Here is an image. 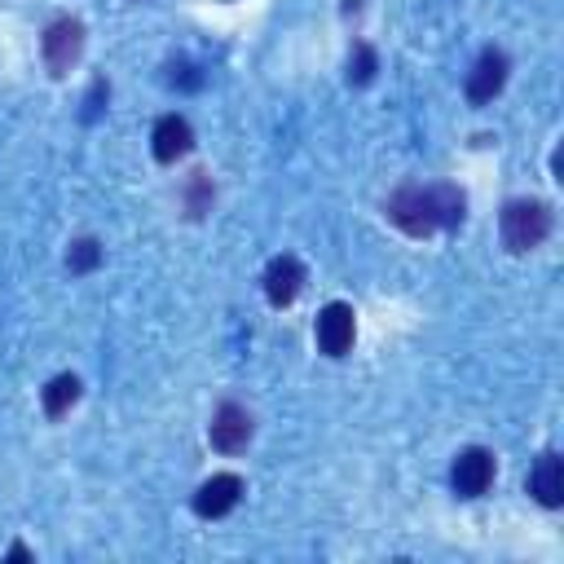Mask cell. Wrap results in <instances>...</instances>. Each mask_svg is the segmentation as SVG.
<instances>
[{"mask_svg":"<svg viewBox=\"0 0 564 564\" xmlns=\"http://www.w3.org/2000/svg\"><path fill=\"white\" fill-rule=\"evenodd\" d=\"M388 220L410 234V238H432L436 229H458L463 225V212H467V198L458 185H401L388 203H383Z\"/></svg>","mask_w":564,"mask_h":564,"instance_id":"obj_1","label":"cell"},{"mask_svg":"<svg viewBox=\"0 0 564 564\" xmlns=\"http://www.w3.org/2000/svg\"><path fill=\"white\" fill-rule=\"evenodd\" d=\"M498 225H502V247L516 251V256H524V251H533V247L546 242V234H551V207L538 203V198H511L502 207V220Z\"/></svg>","mask_w":564,"mask_h":564,"instance_id":"obj_2","label":"cell"},{"mask_svg":"<svg viewBox=\"0 0 564 564\" xmlns=\"http://www.w3.org/2000/svg\"><path fill=\"white\" fill-rule=\"evenodd\" d=\"M40 53H44L48 75H57V79H62V75L79 62V53H84V26H79L75 18H53V22L44 26Z\"/></svg>","mask_w":564,"mask_h":564,"instance_id":"obj_3","label":"cell"},{"mask_svg":"<svg viewBox=\"0 0 564 564\" xmlns=\"http://www.w3.org/2000/svg\"><path fill=\"white\" fill-rule=\"evenodd\" d=\"M251 432H256V423H251V414H247L238 401H220L216 414H212V423H207V441H212V449H220V454L247 449Z\"/></svg>","mask_w":564,"mask_h":564,"instance_id":"obj_4","label":"cell"},{"mask_svg":"<svg viewBox=\"0 0 564 564\" xmlns=\"http://www.w3.org/2000/svg\"><path fill=\"white\" fill-rule=\"evenodd\" d=\"M494 454L485 449V445H467L458 458H454V467H449V485H454V494L458 498H480L489 485H494Z\"/></svg>","mask_w":564,"mask_h":564,"instance_id":"obj_5","label":"cell"},{"mask_svg":"<svg viewBox=\"0 0 564 564\" xmlns=\"http://www.w3.org/2000/svg\"><path fill=\"white\" fill-rule=\"evenodd\" d=\"M352 335H357V317L344 300H330L322 313H317V348L326 357H344L352 348Z\"/></svg>","mask_w":564,"mask_h":564,"instance_id":"obj_6","label":"cell"},{"mask_svg":"<svg viewBox=\"0 0 564 564\" xmlns=\"http://www.w3.org/2000/svg\"><path fill=\"white\" fill-rule=\"evenodd\" d=\"M502 84H507V53L502 48H480V57H476V66L467 75V101L485 106V101H494L502 93Z\"/></svg>","mask_w":564,"mask_h":564,"instance_id":"obj_7","label":"cell"},{"mask_svg":"<svg viewBox=\"0 0 564 564\" xmlns=\"http://www.w3.org/2000/svg\"><path fill=\"white\" fill-rule=\"evenodd\" d=\"M238 498H242V480H238L234 471H216L212 480L198 485L194 511H198L203 520H220V516H229V511L238 507Z\"/></svg>","mask_w":564,"mask_h":564,"instance_id":"obj_8","label":"cell"},{"mask_svg":"<svg viewBox=\"0 0 564 564\" xmlns=\"http://www.w3.org/2000/svg\"><path fill=\"white\" fill-rule=\"evenodd\" d=\"M304 286V264L295 256H273L269 269H264V300L273 308H286Z\"/></svg>","mask_w":564,"mask_h":564,"instance_id":"obj_9","label":"cell"},{"mask_svg":"<svg viewBox=\"0 0 564 564\" xmlns=\"http://www.w3.org/2000/svg\"><path fill=\"white\" fill-rule=\"evenodd\" d=\"M189 145H194V132H189V123L181 115H163L154 123V132H150V150H154L159 163H176Z\"/></svg>","mask_w":564,"mask_h":564,"instance_id":"obj_10","label":"cell"},{"mask_svg":"<svg viewBox=\"0 0 564 564\" xmlns=\"http://www.w3.org/2000/svg\"><path fill=\"white\" fill-rule=\"evenodd\" d=\"M529 494L542 502V507H560L564 502V458L560 454H542L538 467L529 471Z\"/></svg>","mask_w":564,"mask_h":564,"instance_id":"obj_11","label":"cell"},{"mask_svg":"<svg viewBox=\"0 0 564 564\" xmlns=\"http://www.w3.org/2000/svg\"><path fill=\"white\" fill-rule=\"evenodd\" d=\"M40 401H44V414H48V419H62V414L79 401V379H75V375H53V379L44 383Z\"/></svg>","mask_w":564,"mask_h":564,"instance_id":"obj_12","label":"cell"},{"mask_svg":"<svg viewBox=\"0 0 564 564\" xmlns=\"http://www.w3.org/2000/svg\"><path fill=\"white\" fill-rule=\"evenodd\" d=\"M101 264V242L97 238H75L66 251V269L70 273H93Z\"/></svg>","mask_w":564,"mask_h":564,"instance_id":"obj_13","label":"cell"},{"mask_svg":"<svg viewBox=\"0 0 564 564\" xmlns=\"http://www.w3.org/2000/svg\"><path fill=\"white\" fill-rule=\"evenodd\" d=\"M207 207H212V176H207V172H189V185H185V212L198 220Z\"/></svg>","mask_w":564,"mask_h":564,"instance_id":"obj_14","label":"cell"},{"mask_svg":"<svg viewBox=\"0 0 564 564\" xmlns=\"http://www.w3.org/2000/svg\"><path fill=\"white\" fill-rule=\"evenodd\" d=\"M375 66H379L375 48H370V44H352V57H348V79H352V84H370V79H375Z\"/></svg>","mask_w":564,"mask_h":564,"instance_id":"obj_15","label":"cell"},{"mask_svg":"<svg viewBox=\"0 0 564 564\" xmlns=\"http://www.w3.org/2000/svg\"><path fill=\"white\" fill-rule=\"evenodd\" d=\"M167 70H172V75H167V84H181V88H198V84H203V75H198L189 62H172Z\"/></svg>","mask_w":564,"mask_h":564,"instance_id":"obj_16","label":"cell"},{"mask_svg":"<svg viewBox=\"0 0 564 564\" xmlns=\"http://www.w3.org/2000/svg\"><path fill=\"white\" fill-rule=\"evenodd\" d=\"M9 560H31V551H26L22 542H13V546H9Z\"/></svg>","mask_w":564,"mask_h":564,"instance_id":"obj_17","label":"cell"}]
</instances>
